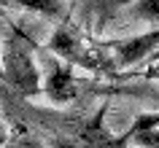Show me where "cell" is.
Instances as JSON below:
<instances>
[{
    "instance_id": "cell-1",
    "label": "cell",
    "mask_w": 159,
    "mask_h": 148,
    "mask_svg": "<svg viewBox=\"0 0 159 148\" xmlns=\"http://www.w3.org/2000/svg\"><path fill=\"white\" fill-rule=\"evenodd\" d=\"M0 113L11 132L30 135L43 148H116V135L105 127L108 100L92 113L84 108H41L8 86H0Z\"/></svg>"
},
{
    "instance_id": "cell-2",
    "label": "cell",
    "mask_w": 159,
    "mask_h": 148,
    "mask_svg": "<svg viewBox=\"0 0 159 148\" xmlns=\"http://www.w3.org/2000/svg\"><path fill=\"white\" fill-rule=\"evenodd\" d=\"M41 51V46L35 43V38L27 33L22 25L8 19V33L6 41L0 46V65H3V83L25 100H35L43 94V78L41 70L35 65V54Z\"/></svg>"
},
{
    "instance_id": "cell-3",
    "label": "cell",
    "mask_w": 159,
    "mask_h": 148,
    "mask_svg": "<svg viewBox=\"0 0 159 148\" xmlns=\"http://www.w3.org/2000/svg\"><path fill=\"white\" fill-rule=\"evenodd\" d=\"M43 51H49L51 57H57L67 67H84V70H92V73H105L116 78L113 65H111L108 54L102 51L100 41L86 33V27L73 16V6L67 11V16L62 22H57Z\"/></svg>"
},
{
    "instance_id": "cell-4",
    "label": "cell",
    "mask_w": 159,
    "mask_h": 148,
    "mask_svg": "<svg viewBox=\"0 0 159 148\" xmlns=\"http://www.w3.org/2000/svg\"><path fill=\"white\" fill-rule=\"evenodd\" d=\"M46 65V78H43V97L51 105H78L84 97H89V78H78L73 67L62 65L57 57H51L49 51H38Z\"/></svg>"
},
{
    "instance_id": "cell-5",
    "label": "cell",
    "mask_w": 159,
    "mask_h": 148,
    "mask_svg": "<svg viewBox=\"0 0 159 148\" xmlns=\"http://www.w3.org/2000/svg\"><path fill=\"white\" fill-rule=\"evenodd\" d=\"M102 51L108 54L113 73H121L124 67L138 65L140 59H151L159 51V27L148 30L140 35H129V38H113V41H100Z\"/></svg>"
},
{
    "instance_id": "cell-6",
    "label": "cell",
    "mask_w": 159,
    "mask_h": 148,
    "mask_svg": "<svg viewBox=\"0 0 159 148\" xmlns=\"http://www.w3.org/2000/svg\"><path fill=\"white\" fill-rule=\"evenodd\" d=\"M159 148V110L138 113L132 127L121 135H116V148Z\"/></svg>"
},
{
    "instance_id": "cell-7",
    "label": "cell",
    "mask_w": 159,
    "mask_h": 148,
    "mask_svg": "<svg viewBox=\"0 0 159 148\" xmlns=\"http://www.w3.org/2000/svg\"><path fill=\"white\" fill-rule=\"evenodd\" d=\"M121 14L129 19H140V22H154L159 25V0H138V3H124Z\"/></svg>"
},
{
    "instance_id": "cell-8",
    "label": "cell",
    "mask_w": 159,
    "mask_h": 148,
    "mask_svg": "<svg viewBox=\"0 0 159 148\" xmlns=\"http://www.w3.org/2000/svg\"><path fill=\"white\" fill-rule=\"evenodd\" d=\"M3 148H43L41 143L30 135H22V132H8V140L3 143Z\"/></svg>"
},
{
    "instance_id": "cell-9",
    "label": "cell",
    "mask_w": 159,
    "mask_h": 148,
    "mask_svg": "<svg viewBox=\"0 0 159 148\" xmlns=\"http://www.w3.org/2000/svg\"><path fill=\"white\" fill-rule=\"evenodd\" d=\"M6 140H8V137H6V132L0 129V148H3V143H6Z\"/></svg>"
},
{
    "instance_id": "cell-10",
    "label": "cell",
    "mask_w": 159,
    "mask_h": 148,
    "mask_svg": "<svg viewBox=\"0 0 159 148\" xmlns=\"http://www.w3.org/2000/svg\"><path fill=\"white\" fill-rule=\"evenodd\" d=\"M0 83H3V65H0Z\"/></svg>"
}]
</instances>
